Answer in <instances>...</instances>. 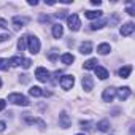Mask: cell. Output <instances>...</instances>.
<instances>
[{
	"instance_id": "20",
	"label": "cell",
	"mask_w": 135,
	"mask_h": 135,
	"mask_svg": "<svg viewBox=\"0 0 135 135\" xmlns=\"http://www.w3.org/2000/svg\"><path fill=\"white\" fill-rule=\"evenodd\" d=\"M29 94H30L32 97H41L45 92L41 91V88H38V86H32V88L29 89Z\"/></svg>"
},
{
	"instance_id": "9",
	"label": "cell",
	"mask_w": 135,
	"mask_h": 135,
	"mask_svg": "<svg viewBox=\"0 0 135 135\" xmlns=\"http://www.w3.org/2000/svg\"><path fill=\"white\" fill-rule=\"evenodd\" d=\"M116 95H118V99H119L121 102L127 100V99L130 97V88H129V86H122V88L116 89Z\"/></svg>"
},
{
	"instance_id": "27",
	"label": "cell",
	"mask_w": 135,
	"mask_h": 135,
	"mask_svg": "<svg viewBox=\"0 0 135 135\" xmlns=\"http://www.w3.org/2000/svg\"><path fill=\"white\" fill-rule=\"evenodd\" d=\"M57 54H59V49H56V48H52V49L49 51V54H48V59L54 62V60L57 59Z\"/></svg>"
},
{
	"instance_id": "23",
	"label": "cell",
	"mask_w": 135,
	"mask_h": 135,
	"mask_svg": "<svg viewBox=\"0 0 135 135\" xmlns=\"http://www.w3.org/2000/svg\"><path fill=\"white\" fill-rule=\"evenodd\" d=\"M105 24H107V21H105V19H100V21L92 22V24H91V29H92V30H99V29L105 27Z\"/></svg>"
},
{
	"instance_id": "18",
	"label": "cell",
	"mask_w": 135,
	"mask_h": 135,
	"mask_svg": "<svg viewBox=\"0 0 135 135\" xmlns=\"http://www.w3.org/2000/svg\"><path fill=\"white\" fill-rule=\"evenodd\" d=\"M130 72H132V65H126V67H121L118 73H119V76H121V78H129Z\"/></svg>"
},
{
	"instance_id": "2",
	"label": "cell",
	"mask_w": 135,
	"mask_h": 135,
	"mask_svg": "<svg viewBox=\"0 0 135 135\" xmlns=\"http://www.w3.org/2000/svg\"><path fill=\"white\" fill-rule=\"evenodd\" d=\"M40 46H41V43L35 35H27V48H29L30 54H37L40 51Z\"/></svg>"
},
{
	"instance_id": "39",
	"label": "cell",
	"mask_w": 135,
	"mask_h": 135,
	"mask_svg": "<svg viewBox=\"0 0 135 135\" xmlns=\"http://www.w3.org/2000/svg\"><path fill=\"white\" fill-rule=\"evenodd\" d=\"M76 135H84V133H76Z\"/></svg>"
},
{
	"instance_id": "10",
	"label": "cell",
	"mask_w": 135,
	"mask_h": 135,
	"mask_svg": "<svg viewBox=\"0 0 135 135\" xmlns=\"http://www.w3.org/2000/svg\"><path fill=\"white\" fill-rule=\"evenodd\" d=\"M133 30H135V24H133V22H126V24L121 26V35H122V37L132 35Z\"/></svg>"
},
{
	"instance_id": "25",
	"label": "cell",
	"mask_w": 135,
	"mask_h": 135,
	"mask_svg": "<svg viewBox=\"0 0 135 135\" xmlns=\"http://www.w3.org/2000/svg\"><path fill=\"white\" fill-rule=\"evenodd\" d=\"M10 65H13V67H18V65H21L22 64V57H19V56H13V57H10Z\"/></svg>"
},
{
	"instance_id": "17",
	"label": "cell",
	"mask_w": 135,
	"mask_h": 135,
	"mask_svg": "<svg viewBox=\"0 0 135 135\" xmlns=\"http://www.w3.org/2000/svg\"><path fill=\"white\" fill-rule=\"evenodd\" d=\"M110 51H111V46H110L108 43H100V45L97 46V52H99V54H102V56L108 54Z\"/></svg>"
},
{
	"instance_id": "37",
	"label": "cell",
	"mask_w": 135,
	"mask_h": 135,
	"mask_svg": "<svg viewBox=\"0 0 135 135\" xmlns=\"http://www.w3.org/2000/svg\"><path fill=\"white\" fill-rule=\"evenodd\" d=\"M91 3H92L94 7H99V5H100L102 2H100V0H92V2H91Z\"/></svg>"
},
{
	"instance_id": "32",
	"label": "cell",
	"mask_w": 135,
	"mask_h": 135,
	"mask_svg": "<svg viewBox=\"0 0 135 135\" xmlns=\"http://www.w3.org/2000/svg\"><path fill=\"white\" fill-rule=\"evenodd\" d=\"M10 38H11L10 33H2V35H0V43H2V41H7V40H10Z\"/></svg>"
},
{
	"instance_id": "29",
	"label": "cell",
	"mask_w": 135,
	"mask_h": 135,
	"mask_svg": "<svg viewBox=\"0 0 135 135\" xmlns=\"http://www.w3.org/2000/svg\"><path fill=\"white\" fill-rule=\"evenodd\" d=\"M80 126H81L83 129H86V130H91V129H92V122H91V121H81Z\"/></svg>"
},
{
	"instance_id": "26",
	"label": "cell",
	"mask_w": 135,
	"mask_h": 135,
	"mask_svg": "<svg viewBox=\"0 0 135 135\" xmlns=\"http://www.w3.org/2000/svg\"><path fill=\"white\" fill-rule=\"evenodd\" d=\"M8 69H10V62H8V59H2V57H0V70L7 72Z\"/></svg>"
},
{
	"instance_id": "22",
	"label": "cell",
	"mask_w": 135,
	"mask_h": 135,
	"mask_svg": "<svg viewBox=\"0 0 135 135\" xmlns=\"http://www.w3.org/2000/svg\"><path fill=\"white\" fill-rule=\"evenodd\" d=\"M26 122H27V124H38L41 129L45 127V122H43L41 119H37V118H30V116H26Z\"/></svg>"
},
{
	"instance_id": "11",
	"label": "cell",
	"mask_w": 135,
	"mask_h": 135,
	"mask_svg": "<svg viewBox=\"0 0 135 135\" xmlns=\"http://www.w3.org/2000/svg\"><path fill=\"white\" fill-rule=\"evenodd\" d=\"M27 22H29V19L24 18V16H15V18H13V24H15L16 29H22Z\"/></svg>"
},
{
	"instance_id": "33",
	"label": "cell",
	"mask_w": 135,
	"mask_h": 135,
	"mask_svg": "<svg viewBox=\"0 0 135 135\" xmlns=\"http://www.w3.org/2000/svg\"><path fill=\"white\" fill-rule=\"evenodd\" d=\"M56 16H57V18H67V11H65V10H62V11H59Z\"/></svg>"
},
{
	"instance_id": "24",
	"label": "cell",
	"mask_w": 135,
	"mask_h": 135,
	"mask_svg": "<svg viewBox=\"0 0 135 135\" xmlns=\"http://www.w3.org/2000/svg\"><path fill=\"white\" fill-rule=\"evenodd\" d=\"M26 48H27V37H21L18 40V49L19 51H24Z\"/></svg>"
},
{
	"instance_id": "38",
	"label": "cell",
	"mask_w": 135,
	"mask_h": 135,
	"mask_svg": "<svg viewBox=\"0 0 135 135\" xmlns=\"http://www.w3.org/2000/svg\"><path fill=\"white\" fill-rule=\"evenodd\" d=\"M0 88H2V80H0Z\"/></svg>"
},
{
	"instance_id": "14",
	"label": "cell",
	"mask_w": 135,
	"mask_h": 135,
	"mask_svg": "<svg viewBox=\"0 0 135 135\" xmlns=\"http://www.w3.org/2000/svg\"><path fill=\"white\" fill-rule=\"evenodd\" d=\"M62 35H64V26L54 24V26H52V37H54V38H60Z\"/></svg>"
},
{
	"instance_id": "12",
	"label": "cell",
	"mask_w": 135,
	"mask_h": 135,
	"mask_svg": "<svg viewBox=\"0 0 135 135\" xmlns=\"http://www.w3.org/2000/svg\"><path fill=\"white\" fill-rule=\"evenodd\" d=\"M80 52L81 54H91L92 52V43L91 41H83L80 45Z\"/></svg>"
},
{
	"instance_id": "3",
	"label": "cell",
	"mask_w": 135,
	"mask_h": 135,
	"mask_svg": "<svg viewBox=\"0 0 135 135\" xmlns=\"http://www.w3.org/2000/svg\"><path fill=\"white\" fill-rule=\"evenodd\" d=\"M67 24H69V29H70L72 32H76V30H80V27H81V22H80L78 15H70V16H67Z\"/></svg>"
},
{
	"instance_id": "21",
	"label": "cell",
	"mask_w": 135,
	"mask_h": 135,
	"mask_svg": "<svg viewBox=\"0 0 135 135\" xmlns=\"http://www.w3.org/2000/svg\"><path fill=\"white\" fill-rule=\"evenodd\" d=\"M97 127H99L100 132H107V130L110 129V121H108V119H102V121L97 122Z\"/></svg>"
},
{
	"instance_id": "19",
	"label": "cell",
	"mask_w": 135,
	"mask_h": 135,
	"mask_svg": "<svg viewBox=\"0 0 135 135\" xmlns=\"http://www.w3.org/2000/svg\"><path fill=\"white\" fill-rule=\"evenodd\" d=\"M97 59H89V60H86L84 64H83V67H84V69L86 70H94L95 69V67H97Z\"/></svg>"
},
{
	"instance_id": "13",
	"label": "cell",
	"mask_w": 135,
	"mask_h": 135,
	"mask_svg": "<svg viewBox=\"0 0 135 135\" xmlns=\"http://www.w3.org/2000/svg\"><path fill=\"white\" fill-rule=\"evenodd\" d=\"M94 72H95V75H97L100 80H107V78H108V70H107V69H103V67H100V65H97V67H95Z\"/></svg>"
},
{
	"instance_id": "15",
	"label": "cell",
	"mask_w": 135,
	"mask_h": 135,
	"mask_svg": "<svg viewBox=\"0 0 135 135\" xmlns=\"http://www.w3.org/2000/svg\"><path fill=\"white\" fill-rule=\"evenodd\" d=\"M60 60H62V64H65V65H70L72 62H75V56L70 54V52H65V54L60 56Z\"/></svg>"
},
{
	"instance_id": "35",
	"label": "cell",
	"mask_w": 135,
	"mask_h": 135,
	"mask_svg": "<svg viewBox=\"0 0 135 135\" xmlns=\"http://www.w3.org/2000/svg\"><path fill=\"white\" fill-rule=\"evenodd\" d=\"M0 27H2V29L8 27V26H7V21H5V19H0Z\"/></svg>"
},
{
	"instance_id": "4",
	"label": "cell",
	"mask_w": 135,
	"mask_h": 135,
	"mask_svg": "<svg viewBox=\"0 0 135 135\" xmlns=\"http://www.w3.org/2000/svg\"><path fill=\"white\" fill-rule=\"evenodd\" d=\"M59 83H60V88H62V89L70 91V89L75 86V78H73L72 75H64V76L59 80Z\"/></svg>"
},
{
	"instance_id": "1",
	"label": "cell",
	"mask_w": 135,
	"mask_h": 135,
	"mask_svg": "<svg viewBox=\"0 0 135 135\" xmlns=\"http://www.w3.org/2000/svg\"><path fill=\"white\" fill-rule=\"evenodd\" d=\"M8 102H11V103H15V105H21V107H27V105H29V99H27L26 95L19 94V92L10 94V95H8Z\"/></svg>"
},
{
	"instance_id": "8",
	"label": "cell",
	"mask_w": 135,
	"mask_h": 135,
	"mask_svg": "<svg viewBox=\"0 0 135 135\" xmlns=\"http://www.w3.org/2000/svg\"><path fill=\"white\" fill-rule=\"evenodd\" d=\"M81 86H83V89H84L86 92H91V91L94 89V80H92V76L84 75L83 80H81Z\"/></svg>"
},
{
	"instance_id": "7",
	"label": "cell",
	"mask_w": 135,
	"mask_h": 135,
	"mask_svg": "<svg viewBox=\"0 0 135 135\" xmlns=\"http://www.w3.org/2000/svg\"><path fill=\"white\" fill-rule=\"evenodd\" d=\"M72 126V119H70V116L67 114L65 111H62L60 114H59V127H62V129H69Z\"/></svg>"
},
{
	"instance_id": "31",
	"label": "cell",
	"mask_w": 135,
	"mask_h": 135,
	"mask_svg": "<svg viewBox=\"0 0 135 135\" xmlns=\"http://www.w3.org/2000/svg\"><path fill=\"white\" fill-rule=\"evenodd\" d=\"M22 67H24V69H29V67L32 65V60L30 59H22V64H21Z\"/></svg>"
},
{
	"instance_id": "30",
	"label": "cell",
	"mask_w": 135,
	"mask_h": 135,
	"mask_svg": "<svg viewBox=\"0 0 135 135\" xmlns=\"http://www.w3.org/2000/svg\"><path fill=\"white\" fill-rule=\"evenodd\" d=\"M127 13H129L130 16H133V15H135V7H133V2H129V5H127Z\"/></svg>"
},
{
	"instance_id": "6",
	"label": "cell",
	"mask_w": 135,
	"mask_h": 135,
	"mask_svg": "<svg viewBox=\"0 0 135 135\" xmlns=\"http://www.w3.org/2000/svg\"><path fill=\"white\" fill-rule=\"evenodd\" d=\"M116 97V88L110 86V88H105L103 94H102V100L103 102H113V99Z\"/></svg>"
},
{
	"instance_id": "36",
	"label": "cell",
	"mask_w": 135,
	"mask_h": 135,
	"mask_svg": "<svg viewBox=\"0 0 135 135\" xmlns=\"http://www.w3.org/2000/svg\"><path fill=\"white\" fill-rule=\"evenodd\" d=\"M5 127H7V124H5L3 121H0V132H3V130H5Z\"/></svg>"
},
{
	"instance_id": "34",
	"label": "cell",
	"mask_w": 135,
	"mask_h": 135,
	"mask_svg": "<svg viewBox=\"0 0 135 135\" xmlns=\"http://www.w3.org/2000/svg\"><path fill=\"white\" fill-rule=\"evenodd\" d=\"M5 105H7V102H5L3 99H0V111H2V110L5 108Z\"/></svg>"
},
{
	"instance_id": "16",
	"label": "cell",
	"mask_w": 135,
	"mask_h": 135,
	"mask_svg": "<svg viewBox=\"0 0 135 135\" xmlns=\"http://www.w3.org/2000/svg\"><path fill=\"white\" fill-rule=\"evenodd\" d=\"M84 16L88 18V19H97V18H100L102 16V11L100 10H88V11H84Z\"/></svg>"
},
{
	"instance_id": "5",
	"label": "cell",
	"mask_w": 135,
	"mask_h": 135,
	"mask_svg": "<svg viewBox=\"0 0 135 135\" xmlns=\"http://www.w3.org/2000/svg\"><path fill=\"white\" fill-rule=\"evenodd\" d=\"M49 72L45 69V67H38V69L35 70V78L38 80V81H41V83H46V81H49Z\"/></svg>"
},
{
	"instance_id": "28",
	"label": "cell",
	"mask_w": 135,
	"mask_h": 135,
	"mask_svg": "<svg viewBox=\"0 0 135 135\" xmlns=\"http://www.w3.org/2000/svg\"><path fill=\"white\" fill-rule=\"evenodd\" d=\"M118 22H119V16H118V15L114 13V15L111 16V19L108 21V24H110V27H113V26H116Z\"/></svg>"
}]
</instances>
